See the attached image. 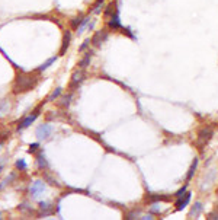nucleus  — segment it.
<instances>
[{"mask_svg": "<svg viewBox=\"0 0 218 220\" xmlns=\"http://www.w3.org/2000/svg\"><path fill=\"white\" fill-rule=\"evenodd\" d=\"M83 76H85V73H83V69H81V70H79V72H74V73H73V79H71L70 86H71V88H76L77 85H79V83L83 80Z\"/></svg>", "mask_w": 218, "mask_h": 220, "instance_id": "nucleus-5", "label": "nucleus"}, {"mask_svg": "<svg viewBox=\"0 0 218 220\" xmlns=\"http://www.w3.org/2000/svg\"><path fill=\"white\" fill-rule=\"evenodd\" d=\"M70 99H71V95H67L63 98V102H60V105L63 106H68V104H70Z\"/></svg>", "mask_w": 218, "mask_h": 220, "instance_id": "nucleus-18", "label": "nucleus"}, {"mask_svg": "<svg viewBox=\"0 0 218 220\" xmlns=\"http://www.w3.org/2000/svg\"><path fill=\"white\" fill-rule=\"evenodd\" d=\"M109 26H111V28H114V29L122 28V26H121V20H119L118 10L115 12V15H112V18H111V20H109Z\"/></svg>", "mask_w": 218, "mask_h": 220, "instance_id": "nucleus-6", "label": "nucleus"}, {"mask_svg": "<svg viewBox=\"0 0 218 220\" xmlns=\"http://www.w3.org/2000/svg\"><path fill=\"white\" fill-rule=\"evenodd\" d=\"M39 209L48 211L50 209H51V204H50V203H44V201H41V203H39Z\"/></svg>", "mask_w": 218, "mask_h": 220, "instance_id": "nucleus-17", "label": "nucleus"}, {"mask_svg": "<svg viewBox=\"0 0 218 220\" xmlns=\"http://www.w3.org/2000/svg\"><path fill=\"white\" fill-rule=\"evenodd\" d=\"M68 45H70V32H67L66 35H64V39H63V47H61V50H60V54L66 53V50L68 48Z\"/></svg>", "mask_w": 218, "mask_h": 220, "instance_id": "nucleus-8", "label": "nucleus"}, {"mask_svg": "<svg viewBox=\"0 0 218 220\" xmlns=\"http://www.w3.org/2000/svg\"><path fill=\"white\" fill-rule=\"evenodd\" d=\"M90 20V18L89 16H86V18H83V19H81V22H80V25H79V28H77V32L79 34H81L83 32V29L86 28V25H87V22H89Z\"/></svg>", "mask_w": 218, "mask_h": 220, "instance_id": "nucleus-14", "label": "nucleus"}, {"mask_svg": "<svg viewBox=\"0 0 218 220\" xmlns=\"http://www.w3.org/2000/svg\"><path fill=\"white\" fill-rule=\"evenodd\" d=\"M51 125H48V124H42V125H39L38 128H37V137H38L39 140H44V139H48L50 136H51Z\"/></svg>", "mask_w": 218, "mask_h": 220, "instance_id": "nucleus-2", "label": "nucleus"}, {"mask_svg": "<svg viewBox=\"0 0 218 220\" xmlns=\"http://www.w3.org/2000/svg\"><path fill=\"white\" fill-rule=\"evenodd\" d=\"M196 168H198V159L195 158V160L192 162V165H190V168H189V172H188V179H190V178L194 177V173H195V171H196Z\"/></svg>", "mask_w": 218, "mask_h": 220, "instance_id": "nucleus-12", "label": "nucleus"}, {"mask_svg": "<svg viewBox=\"0 0 218 220\" xmlns=\"http://www.w3.org/2000/svg\"><path fill=\"white\" fill-rule=\"evenodd\" d=\"M16 168H19V169H26V163H25L24 159H19V160L16 162Z\"/></svg>", "mask_w": 218, "mask_h": 220, "instance_id": "nucleus-20", "label": "nucleus"}, {"mask_svg": "<svg viewBox=\"0 0 218 220\" xmlns=\"http://www.w3.org/2000/svg\"><path fill=\"white\" fill-rule=\"evenodd\" d=\"M60 93H61V88H58V89H55V91L52 92L51 95L48 96V101H52V99H54V98H57V96L60 95Z\"/></svg>", "mask_w": 218, "mask_h": 220, "instance_id": "nucleus-16", "label": "nucleus"}, {"mask_svg": "<svg viewBox=\"0 0 218 220\" xmlns=\"http://www.w3.org/2000/svg\"><path fill=\"white\" fill-rule=\"evenodd\" d=\"M189 201H190V192H186L185 197H179V200L176 203V210L177 211L183 210V209L189 204Z\"/></svg>", "mask_w": 218, "mask_h": 220, "instance_id": "nucleus-3", "label": "nucleus"}, {"mask_svg": "<svg viewBox=\"0 0 218 220\" xmlns=\"http://www.w3.org/2000/svg\"><path fill=\"white\" fill-rule=\"evenodd\" d=\"M105 38H106V34H103V35H102V32H98L95 37L92 38V43L95 44V45H100V43H102Z\"/></svg>", "mask_w": 218, "mask_h": 220, "instance_id": "nucleus-10", "label": "nucleus"}, {"mask_svg": "<svg viewBox=\"0 0 218 220\" xmlns=\"http://www.w3.org/2000/svg\"><path fill=\"white\" fill-rule=\"evenodd\" d=\"M201 211H202V204L199 201H196L194 204V207H192V210H190V216H198Z\"/></svg>", "mask_w": 218, "mask_h": 220, "instance_id": "nucleus-11", "label": "nucleus"}, {"mask_svg": "<svg viewBox=\"0 0 218 220\" xmlns=\"http://www.w3.org/2000/svg\"><path fill=\"white\" fill-rule=\"evenodd\" d=\"M89 44H90V39L87 38V39H86V41H85V43H83V44H81V45H80V48H79V50H80V51H85V50H86V47H87Z\"/></svg>", "mask_w": 218, "mask_h": 220, "instance_id": "nucleus-22", "label": "nucleus"}, {"mask_svg": "<svg viewBox=\"0 0 218 220\" xmlns=\"http://www.w3.org/2000/svg\"><path fill=\"white\" fill-rule=\"evenodd\" d=\"M38 166L39 168H45V166H47V160H45V156H44V155H39V156H38Z\"/></svg>", "mask_w": 218, "mask_h": 220, "instance_id": "nucleus-15", "label": "nucleus"}, {"mask_svg": "<svg viewBox=\"0 0 218 220\" xmlns=\"http://www.w3.org/2000/svg\"><path fill=\"white\" fill-rule=\"evenodd\" d=\"M44 188H45V185H44L42 181H35L32 184V187H31V194H32V197L39 195V194L44 191Z\"/></svg>", "mask_w": 218, "mask_h": 220, "instance_id": "nucleus-4", "label": "nucleus"}, {"mask_svg": "<svg viewBox=\"0 0 218 220\" xmlns=\"http://www.w3.org/2000/svg\"><path fill=\"white\" fill-rule=\"evenodd\" d=\"M54 61H55V57H51V58H50V60H47V61L44 63L42 66H39V69H38V70H39V72H44V70H47L48 67L51 66V64H52V63H54Z\"/></svg>", "mask_w": 218, "mask_h": 220, "instance_id": "nucleus-13", "label": "nucleus"}, {"mask_svg": "<svg viewBox=\"0 0 218 220\" xmlns=\"http://www.w3.org/2000/svg\"><path fill=\"white\" fill-rule=\"evenodd\" d=\"M38 147H39V144H38V143H33V144H31V146H29L28 152H29V153H33V152H35V150H37Z\"/></svg>", "mask_w": 218, "mask_h": 220, "instance_id": "nucleus-21", "label": "nucleus"}, {"mask_svg": "<svg viewBox=\"0 0 218 220\" xmlns=\"http://www.w3.org/2000/svg\"><path fill=\"white\" fill-rule=\"evenodd\" d=\"M37 117H38V114H33V115H31V117H28V118H25V120L19 124V127H18V128L24 130V128H26V127H29V125L32 124L33 121L37 120Z\"/></svg>", "mask_w": 218, "mask_h": 220, "instance_id": "nucleus-7", "label": "nucleus"}, {"mask_svg": "<svg viewBox=\"0 0 218 220\" xmlns=\"http://www.w3.org/2000/svg\"><path fill=\"white\" fill-rule=\"evenodd\" d=\"M90 58H92V51H89V53L86 54L85 57L80 60V63H79V66H80V69H86L87 67V64L90 63Z\"/></svg>", "mask_w": 218, "mask_h": 220, "instance_id": "nucleus-9", "label": "nucleus"}, {"mask_svg": "<svg viewBox=\"0 0 218 220\" xmlns=\"http://www.w3.org/2000/svg\"><path fill=\"white\" fill-rule=\"evenodd\" d=\"M33 86H35V79H33L32 76H28V74H19V76L16 77V82H15L13 92L15 93L26 92V91H31Z\"/></svg>", "mask_w": 218, "mask_h": 220, "instance_id": "nucleus-1", "label": "nucleus"}, {"mask_svg": "<svg viewBox=\"0 0 218 220\" xmlns=\"http://www.w3.org/2000/svg\"><path fill=\"white\" fill-rule=\"evenodd\" d=\"M186 187H188V185H183V187L180 188L179 191L176 192V197H177V198H179V197H183L186 194Z\"/></svg>", "mask_w": 218, "mask_h": 220, "instance_id": "nucleus-19", "label": "nucleus"}]
</instances>
